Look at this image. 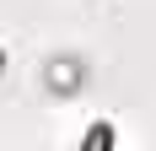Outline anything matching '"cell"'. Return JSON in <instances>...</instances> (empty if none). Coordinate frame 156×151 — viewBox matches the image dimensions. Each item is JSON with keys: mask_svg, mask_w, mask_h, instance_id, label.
Instances as JSON below:
<instances>
[{"mask_svg": "<svg viewBox=\"0 0 156 151\" xmlns=\"http://www.w3.org/2000/svg\"><path fill=\"white\" fill-rule=\"evenodd\" d=\"M43 81H48V92H59V97H65V92H76L81 81H86V65L59 54V60H48V76H43Z\"/></svg>", "mask_w": 156, "mask_h": 151, "instance_id": "1", "label": "cell"}]
</instances>
